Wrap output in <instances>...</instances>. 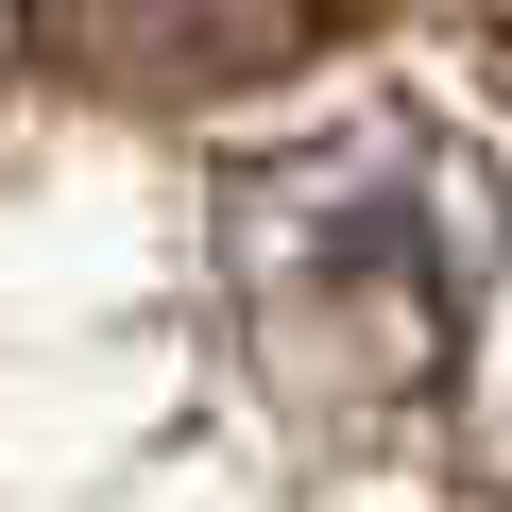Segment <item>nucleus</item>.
<instances>
[{
  "label": "nucleus",
  "instance_id": "nucleus-2",
  "mask_svg": "<svg viewBox=\"0 0 512 512\" xmlns=\"http://www.w3.org/2000/svg\"><path fill=\"white\" fill-rule=\"evenodd\" d=\"M342 18L359 0H18V52L103 103H222V86L342 52Z\"/></svg>",
  "mask_w": 512,
  "mask_h": 512
},
{
  "label": "nucleus",
  "instance_id": "nucleus-1",
  "mask_svg": "<svg viewBox=\"0 0 512 512\" xmlns=\"http://www.w3.org/2000/svg\"><path fill=\"white\" fill-rule=\"evenodd\" d=\"M512 256V205L461 137L410 120H342L291 137L222 188V291H239V359L291 427L376 444L461 376V325Z\"/></svg>",
  "mask_w": 512,
  "mask_h": 512
}]
</instances>
